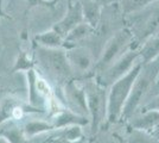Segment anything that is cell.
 <instances>
[{"instance_id":"cell-1","label":"cell","mask_w":159,"mask_h":143,"mask_svg":"<svg viewBox=\"0 0 159 143\" xmlns=\"http://www.w3.org/2000/svg\"><path fill=\"white\" fill-rule=\"evenodd\" d=\"M159 78V56L152 61L143 63L139 74L137 75L131 89L129 97L122 110L120 121H128L140 109L143 100L151 93Z\"/></svg>"},{"instance_id":"cell-2","label":"cell","mask_w":159,"mask_h":143,"mask_svg":"<svg viewBox=\"0 0 159 143\" xmlns=\"http://www.w3.org/2000/svg\"><path fill=\"white\" fill-rule=\"evenodd\" d=\"M141 67H143V62L139 61L126 75L118 79L109 86L107 91V125H112L120 121L124 106L129 97L134 80L137 75L139 74Z\"/></svg>"},{"instance_id":"cell-3","label":"cell","mask_w":159,"mask_h":143,"mask_svg":"<svg viewBox=\"0 0 159 143\" xmlns=\"http://www.w3.org/2000/svg\"><path fill=\"white\" fill-rule=\"evenodd\" d=\"M86 100L92 132H98L102 123L106 122L107 115V88L94 78L83 82Z\"/></svg>"},{"instance_id":"cell-4","label":"cell","mask_w":159,"mask_h":143,"mask_svg":"<svg viewBox=\"0 0 159 143\" xmlns=\"http://www.w3.org/2000/svg\"><path fill=\"white\" fill-rule=\"evenodd\" d=\"M36 55L38 63L50 76L58 81L66 82L73 79L74 72L68 61L66 50H62L61 48L50 49L38 45Z\"/></svg>"},{"instance_id":"cell-5","label":"cell","mask_w":159,"mask_h":143,"mask_svg":"<svg viewBox=\"0 0 159 143\" xmlns=\"http://www.w3.org/2000/svg\"><path fill=\"white\" fill-rule=\"evenodd\" d=\"M140 60V51L137 49L126 50L125 54H122L118 60L113 62L109 67H107L103 72H101L95 78L99 83L103 87H109L114 81L126 75L131 69L138 63Z\"/></svg>"},{"instance_id":"cell-6","label":"cell","mask_w":159,"mask_h":143,"mask_svg":"<svg viewBox=\"0 0 159 143\" xmlns=\"http://www.w3.org/2000/svg\"><path fill=\"white\" fill-rule=\"evenodd\" d=\"M132 41L133 34L129 30L124 29V30L118 31L109 41L107 42L106 47L103 49L101 57L99 59V61L96 63V67H95L98 69V72L99 73L103 72L115 60H118L120 56L124 54L122 51L126 50V48L131 44Z\"/></svg>"},{"instance_id":"cell-7","label":"cell","mask_w":159,"mask_h":143,"mask_svg":"<svg viewBox=\"0 0 159 143\" xmlns=\"http://www.w3.org/2000/svg\"><path fill=\"white\" fill-rule=\"evenodd\" d=\"M45 110L29 105L13 95H7L0 102V125L7 121H20L25 115L44 113Z\"/></svg>"},{"instance_id":"cell-8","label":"cell","mask_w":159,"mask_h":143,"mask_svg":"<svg viewBox=\"0 0 159 143\" xmlns=\"http://www.w3.org/2000/svg\"><path fill=\"white\" fill-rule=\"evenodd\" d=\"M63 95L68 109L89 118L83 82H80L74 79L66 81L63 87Z\"/></svg>"},{"instance_id":"cell-9","label":"cell","mask_w":159,"mask_h":143,"mask_svg":"<svg viewBox=\"0 0 159 143\" xmlns=\"http://www.w3.org/2000/svg\"><path fill=\"white\" fill-rule=\"evenodd\" d=\"M83 21H84V18H83L82 4L80 0H77L75 2L69 4V10L66 12V16L60 23H57L53 26V30L57 31L61 36H63L66 38V36L69 34L70 30H73L74 27L77 26L79 24L83 23Z\"/></svg>"},{"instance_id":"cell-10","label":"cell","mask_w":159,"mask_h":143,"mask_svg":"<svg viewBox=\"0 0 159 143\" xmlns=\"http://www.w3.org/2000/svg\"><path fill=\"white\" fill-rule=\"evenodd\" d=\"M50 122L53 124L55 130L62 129L69 125H81V126H86L90 123V119L86 116L79 115L76 112H74L71 110H69L66 105L58 110L57 112H55L52 115V118L50 119Z\"/></svg>"},{"instance_id":"cell-11","label":"cell","mask_w":159,"mask_h":143,"mask_svg":"<svg viewBox=\"0 0 159 143\" xmlns=\"http://www.w3.org/2000/svg\"><path fill=\"white\" fill-rule=\"evenodd\" d=\"M0 135L10 143H42L38 138H27L23 131V124L19 121H7L0 125Z\"/></svg>"},{"instance_id":"cell-12","label":"cell","mask_w":159,"mask_h":143,"mask_svg":"<svg viewBox=\"0 0 159 143\" xmlns=\"http://www.w3.org/2000/svg\"><path fill=\"white\" fill-rule=\"evenodd\" d=\"M127 122H128L129 128L151 132V130L154 128V125L159 122V112L154 111V110L137 111Z\"/></svg>"},{"instance_id":"cell-13","label":"cell","mask_w":159,"mask_h":143,"mask_svg":"<svg viewBox=\"0 0 159 143\" xmlns=\"http://www.w3.org/2000/svg\"><path fill=\"white\" fill-rule=\"evenodd\" d=\"M68 61L71 66L73 72L84 73L92 67V55L86 48H73L66 51Z\"/></svg>"},{"instance_id":"cell-14","label":"cell","mask_w":159,"mask_h":143,"mask_svg":"<svg viewBox=\"0 0 159 143\" xmlns=\"http://www.w3.org/2000/svg\"><path fill=\"white\" fill-rule=\"evenodd\" d=\"M25 74H26L27 81V104L31 106H34V107L48 111L47 102L40 97V94L38 93V88H37V74H38V72L36 70V68H32L25 72Z\"/></svg>"},{"instance_id":"cell-15","label":"cell","mask_w":159,"mask_h":143,"mask_svg":"<svg viewBox=\"0 0 159 143\" xmlns=\"http://www.w3.org/2000/svg\"><path fill=\"white\" fill-rule=\"evenodd\" d=\"M23 131L27 138H34L47 132L55 131L53 124L44 119H31L23 124Z\"/></svg>"},{"instance_id":"cell-16","label":"cell","mask_w":159,"mask_h":143,"mask_svg":"<svg viewBox=\"0 0 159 143\" xmlns=\"http://www.w3.org/2000/svg\"><path fill=\"white\" fill-rule=\"evenodd\" d=\"M34 41L36 43L39 45V47L44 48H50V49H56V48H62L66 38L63 36H61L57 31L55 30H50L47 32H43V34L37 35L34 37Z\"/></svg>"},{"instance_id":"cell-17","label":"cell","mask_w":159,"mask_h":143,"mask_svg":"<svg viewBox=\"0 0 159 143\" xmlns=\"http://www.w3.org/2000/svg\"><path fill=\"white\" fill-rule=\"evenodd\" d=\"M140 51V60L143 63L152 61L153 59H156L159 56V36L150 37L145 44L141 47Z\"/></svg>"},{"instance_id":"cell-18","label":"cell","mask_w":159,"mask_h":143,"mask_svg":"<svg viewBox=\"0 0 159 143\" xmlns=\"http://www.w3.org/2000/svg\"><path fill=\"white\" fill-rule=\"evenodd\" d=\"M124 143H159V141L147 131L128 128Z\"/></svg>"},{"instance_id":"cell-19","label":"cell","mask_w":159,"mask_h":143,"mask_svg":"<svg viewBox=\"0 0 159 143\" xmlns=\"http://www.w3.org/2000/svg\"><path fill=\"white\" fill-rule=\"evenodd\" d=\"M81 4H82V11H83V18L87 24H89L92 27L95 29V26L98 25V21L100 19V10L99 6L90 1V0H87V1H82L80 0Z\"/></svg>"},{"instance_id":"cell-20","label":"cell","mask_w":159,"mask_h":143,"mask_svg":"<svg viewBox=\"0 0 159 143\" xmlns=\"http://www.w3.org/2000/svg\"><path fill=\"white\" fill-rule=\"evenodd\" d=\"M57 135L64 137L69 141L77 142V141H86V135L83 131V126L81 125H69L62 129L55 130Z\"/></svg>"},{"instance_id":"cell-21","label":"cell","mask_w":159,"mask_h":143,"mask_svg":"<svg viewBox=\"0 0 159 143\" xmlns=\"http://www.w3.org/2000/svg\"><path fill=\"white\" fill-rule=\"evenodd\" d=\"M94 30V27H92L89 24H87L86 21L79 24L77 26H75L73 30L69 31V34L66 36V42H79L83 38H86L88 35L90 34Z\"/></svg>"},{"instance_id":"cell-22","label":"cell","mask_w":159,"mask_h":143,"mask_svg":"<svg viewBox=\"0 0 159 143\" xmlns=\"http://www.w3.org/2000/svg\"><path fill=\"white\" fill-rule=\"evenodd\" d=\"M34 68V62L33 60L29 56L27 53L25 51H20L17 61L14 62V66L12 68V73H17V72H27L30 69Z\"/></svg>"},{"instance_id":"cell-23","label":"cell","mask_w":159,"mask_h":143,"mask_svg":"<svg viewBox=\"0 0 159 143\" xmlns=\"http://www.w3.org/2000/svg\"><path fill=\"white\" fill-rule=\"evenodd\" d=\"M154 1L157 0H122V8L126 13H132L145 8Z\"/></svg>"},{"instance_id":"cell-24","label":"cell","mask_w":159,"mask_h":143,"mask_svg":"<svg viewBox=\"0 0 159 143\" xmlns=\"http://www.w3.org/2000/svg\"><path fill=\"white\" fill-rule=\"evenodd\" d=\"M146 110H154L159 112V92L140 106V111H146Z\"/></svg>"},{"instance_id":"cell-25","label":"cell","mask_w":159,"mask_h":143,"mask_svg":"<svg viewBox=\"0 0 159 143\" xmlns=\"http://www.w3.org/2000/svg\"><path fill=\"white\" fill-rule=\"evenodd\" d=\"M48 143H84L86 141H77V142H73V141H69V140H66L64 137L60 136V135H57L56 132L52 134V135H50L49 138L45 140Z\"/></svg>"},{"instance_id":"cell-26","label":"cell","mask_w":159,"mask_h":143,"mask_svg":"<svg viewBox=\"0 0 159 143\" xmlns=\"http://www.w3.org/2000/svg\"><path fill=\"white\" fill-rule=\"evenodd\" d=\"M150 134H151L154 138H157V140L159 141V122L154 125V128L151 130V132H150Z\"/></svg>"},{"instance_id":"cell-27","label":"cell","mask_w":159,"mask_h":143,"mask_svg":"<svg viewBox=\"0 0 159 143\" xmlns=\"http://www.w3.org/2000/svg\"><path fill=\"white\" fill-rule=\"evenodd\" d=\"M0 143H10V142H8L4 136H1V135H0Z\"/></svg>"},{"instance_id":"cell-28","label":"cell","mask_w":159,"mask_h":143,"mask_svg":"<svg viewBox=\"0 0 159 143\" xmlns=\"http://www.w3.org/2000/svg\"><path fill=\"white\" fill-rule=\"evenodd\" d=\"M4 14H2V5H1V0H0V18L2 17Z\"/></svg>"},{"instance_id":"cell-29","label":"cell","mask_w":159,"mask_h":143,"mask_svg":"<svg viewBox=\"0 0 159 143\" xmlns=\"http://www.w3.org/2000/svg\"><path fill=\"white\" fill-rule=\"evenodd\" d=\"M154 87H156L157 91H159V78H158V80H157V82H156V85H154Z\"/></svg>"},{"instance_id":"cell-30","label":"cell","mask_w":159,"mask_h":143,"mask_svg":"<svg viewBox=\"0 0 159 143\" xmlns=\"http://www.w3.org/2000/svg\"><path fill=\"white\" fill-rule=\"evenodd\" d=\"M111 143H124V141H120V140H113Z\"/></svg>"},{"instance_id":"cell-31","label":"cell","mask_w":159,"mask_h":143,"mask_svg":"<svg viewBox=\"0 0 159 143\" xmlns=\"http://www.w3.org/2000/svg\"><path fill=\"white\" fill-rule=\"evenodd\" d=\"M42 143H48V142H47V141H43V142H42Z\"/></svg>"},{"instance_id":"cell-32","label":"cell","mask_w":159,"mask_h":143,"mask_svg":"<svg viewBox=\"0 0 159 143\" xmlns=\"http://www.w3.org/2000/svg\"><path fill=\"white\" fill-rule=\"evenodd\" d=\"M84 143H87V142H84Z\"/></svg>"}]
</instances>
